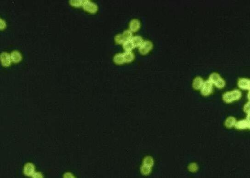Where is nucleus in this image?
<instances>
[{
	"mask_svg": "<svg viewBox=\"0 0 250 178\" xmlns=\"http://www.w3.org/2000/svg\"><path fill=\"white\" fill-rule=\"evenodd\" d=\"M123 47L126 52H131L135 48L134 45L132 44V42L131 40L125 42L123 45Z\"/></svg>",
	"mask_w": 250,
	"mask_h": 178,
	"instance_id": "obj_15",
	"label": "nucleus"
},
{
	"mask_svg": "<svg viewBox=\"0 0 250 178\" xmlns=\"http://www.w3.org/2000/svg\"><path fill=\"white\" fill-rule=\"evenodd\" d=\"M132 38V34L131 31L127 30L122 34H119L115 36L114 40L117 44H124L126 41L131 40Z\"/></svg>",
	"mask_w": 250,
	"mask_h": 178,
	"instance_id": "obj_3",
	"label": "nucleus"
},
{
	"mask_svg": "<svg viewBox=\"0 0 250 178\" xmlns=\"http://www.w3.org/2000/svg\"><path fill=\"white\" fill-rule=\"evenodd\" d=\"M236 129L239 130L250 128V121L248 119H242L236 122L235 125Z\"/></svg>",
	"mask_w": 250,
	"mask_h": 178,
	"instance_id": "obj_7",
	"label": "nucleus"
},
{
	"mask_svg": "<svg viewBox=\"0 0 250 178\" xmlns=\"http://www.w3.org/2000/svg\"><path fill=\"white\" fill-rule=\"evenodd\" d=\"M204 82V81L202 78L199 76L196 77L194 78L193 81L192 86L193 88L196 90H200L203 86Z\"/></svg>",
	"mask_w": 250,
	"mask_h": 178,
	"instance_id": "obj_9",
	"label": "nucleus"
},
{
	"mask_svg": "<svg viewBox=\"0 0 250 178\" xmlns=\"http://www.w3.org/2000/svg\"><path fill=\"white\" fill-rule=\"evenodd\" d=\"M236 119L233 117H229L225 122V125L228 128H231L235 126Z\"/></svg>",
	"mask_w": 250,
	"mask_h": 178,
	"instance_id": "obj_13",
	"label": "nucleus"
},
{
	"mask_svg": "<svg viewBox=\"0 0 250 178\" xmlns=\"http://www.w3.org/2000/svg\"><path fill=\"white\" fill-rule=\"evenodd\" d=\"M132 44L134 45V47H140L141 44H142L144 41H143V39L142 37L140 36H137L133 37L131 40Z\"/></svg>",
	"mask_w": 250,
	"mask_h": 178,
	"instance_id": "obj_12",
	"label": "nucleus"
},
{
	"mask_svg": "<svg viewBox=\"0 0 250 178\" xmlns=\"http://www.w3.org/2000/svg\"><path fill=\"white\" fill-rule=\"evenodd\" d=\"M140 22L139 20L134 19L130 23V30L131 32H136L139 30L140 28Z\"/></svg>",
	"mask_w": 250,
	"mask_h": 178,
	"instance_id": "obj_10",
	"label": "nucleus"
},
{
	"mask_svg": "<svg viewBox=\"0 0 250 178\" xmlns=\"http://www.w3.org/2000/svg\"><path fill=\"white\" fill-rule=\"evenodd\" d=\"M189 169L191 172H196L197 169V166L196 163L191 164L189 166Z\"/></svg>",
	"mask_w": 250,
	"mask_h": 178,
	"instance_id": "obj_16",
	"label": "nucleus"
},
{
	"mask_svg": "<svg viewBox=\"0 0 250 178\" xmlns=\"http://www.w3.org/2000/svg\"><path fill=\"white\" fill-rule=\"evenodd\" d=\"M82 6H83V9L89 13L93 14V13H96L97 11V6L94 3L90 1H83Z\"/></svg>",
	"mask_w": 250,
	"mask_h": 178,
	"instance_id": "obj_6",
	"label": "nucleus"
},
{
	"mask_svg": "<svg viewBox=\"0 0 250 178\" xmlns=\"http://www.w3.org/2000/svg\"><path fill=\"white\" fill-rule=\"evenodd\" d=\"M213 91V84L209 80L204 81L203 86L200 89L202 95L204 96L210 95Z\"/></svg>",
	"mask_w": 250,
	"mask_h": 178,
	"instance_id": "obj_4",
	"label": "nucleus"
},
{
	"mask_svg": "<svg viewBox=\"0 0 250 178\" xmlns=\"http://www.w3.org/2000/svg\"><path fill=\"white\" fill-rule=\"evenodd\" d=\"M249 102L248 103L246 104V105H245V106H244V111H245L246 113H248V114H249Z\"/></svg>",
	"mask_w": 250,
	"mask_h": 178,
	"instance_id": "obj_17",
	"label": "nucleus"
},
{
	"mask_svg": "<svg viewBox=\"0 0 250 178\" xmlns=\"http://www.w3.org/2000/svg\"><path fill=\"white\" fill-rule=\"evenodd\" d=\"M208 80L218 89L223 88L226 85L225 80L217 73H213L211 74Z\"/></svg>",
	"mask_w": 250,
	"mask_h": 178,
	"instance_id": "obj_2",
	"label": "nucleus"
},
{
	"mask_svg": "<svg viewBox=\"0 0 250 178\" xmlns=\"http://www.w3.org/2000/svg\"><path fill=\"white\" fill-rule=\"evenodd\" d=\"M114 61L118 65H121L125 63L124 56L123 53H118L114 57Z\"/></svg>",
	"mask_w": 250,
	"mask_h": 178,
	"instance_id": "obj_11",
	"label": "nucleus"
},
{
	"mask_svg": "<svg viewBox=\"0 0 250 178\" xmlns=\"http://www.w3.org/2000/svg\"><path fill=\"white\" fill-rule=\"evenodd\" d=\"M241 97V92L238 89H235L233 91L225 92L222 95V99L225 103L230 104L239 100Z\"/></svg>",
	"mask_w": 250,
	"mask_h": 178,
	"instance_id": "obj_1",
	"label": "nucleus"
},
{
	"mask_svg": "<svg viewBox=\"0 0 250 178\" xmlns=\"http://www.w3.org/2000/svg\"><path fill=\"white\" fill-rule=\"evenodd\" d=\"M125 62L129 63L133 61L135 58L134 53L131 52H125L124 53Z\"/></svg>",
	"mask_w": 250,
	"mask_h": 178,
	"instance_id": "obj_14",
	"label": "nucleus"
},
{
	"mask_svg": "<svg viewBox=\"0 0 250 178\" xmlns=\"http://www.w3.org/2000/svg\"><path fill=\"white\" fill-rule=\"evenodd\" d=\"M250 82V79L248 78H240L238 81V86L242 90L249 91Z\"/></svg>",
	"mask_w": 250,
	"mask_h": 178,
	"instance_id": "obj_8",
	"label": "nucleus"
},
{
	"mask_svg": "<svg viewBox=\"0 0 250 178\" xmlns=\"http://www.w3.org/2000/svg\"><path fill=\"white\" fill-rule=\"evenodd\" d=\"M153 47V43L151 41L146 40L144 41L139 47V52L141 54L145 55L152 50Z\"/></svg>",
	"mask_w": 250,
	"mask_h": 178,
	"instance_id": "obj_5",
	"label": "nucleus"
}]
</instances>
